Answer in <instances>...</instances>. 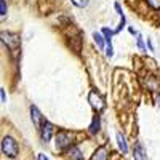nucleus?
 I'll use <instances>...</instances> for the list:
<instances>
[{
    "label": "nucleus",
    "instance_id": "15",
    "mask_svg": "<svg viewBox=\"0 0 160 160\" xmlns=\"http://www.w3.org/2000/svg\"><path fill=\"white\" fill-rule=\"evenodd\" d=\"M0 15H2V18L7 16V2L5 0H0Z\"/></svg>",
    "mask_w": 160,
    "mask_h": 160
},
{
    "label": "nucleus",
    "instance_id": "14",
    "mask_svg": "<svg viewBox=\"0 0 160 160\" xmlns=\"http://www.w3.org/2000/svg\"><path fill=\"white\" fill-rule=\"evenodd\" d=\"M71 2H72L75 7H78V8H85V7L88 5V0H71Z\"/></svg>",
    "mask_w": 160,
    "mask_h": 160
},
{
    "label": "nucleus",
    "instance_id": "6",
    "mask_svg": "<svg viewBox=\"0 0 160 160\" xmlns=\"http://www.w3.org/2000/svg\"><path fill=\"white\" fill-rule=\"evenodd\" d=\"M40 131H42V139H43L45 142H48V141L51 139V135H53V125L48 122V120H45L43 125H42V128H40Z\"/></svg>",
    "mask_w": 160,
    "mask_h": 160
},
{
    "label": "nucleus",
    "instance_id": "13",
    "mask_svg": "<svg viewBox=\"0 0 160 160\" xmlns=\"http://www.w3.org/2000/svg\"><path fill=\"white\" fill-rule=\"evenodd\" d=\"M152 10H160V0H146Z\"/></svg>",
    "mask_w": 160,
    "mask_h": 160
},
{
    "label": "nucleus",
    "instance_id": "2",
    "mask_svg": "<svg viewBox=\"0 0 160 160\" xmlns=\"http://www.w3.org/2000/svg\"><path fill=\"white\" fill-rule=\"evenodd\" d=\"M71 144H72V133L69 131H58V135H56V149L59 151H64V149H71Z\"/></svg>",
    "mask_w": 160,
    "mask_h": 160
},
{
    "label": "nucleus",
    "instance_id": "18",
    "mask_svg": "<svg viewBox=\"0 0 160 160\" xmlns=\"http://www.w3.org/2000/svg\"><path fill=\"white\" fill-rule=\"evenodd\" d=\"M37 160H48V158H47V157H45L43 154H38V157H37Z\"/></svg>",
    "mask_w": 160,
    "mask_h": 160
},
{
    "label": "nucleus",
    "instance_id": "4",
    "mask_svg": "<svg viewBox=\"0 0 160 160\" xmlns=\"http://www.w3.org/2000/svg\"><path fill=\"white\" fill-rule=\"evenodd\" d=\"M88 101H90V104H91V108L95 109L96 112H101L102 109H104V99L98 95L96 91H91L90 93V96H88Z\"/></svg>",
    "mask_w": 160,
    "mask_h": 160
},
{
    "label": "nucleus",
    "instance_id": "8",
    "mask_svg": "<svg viewBox=\"0 0 160 160\" xmlns=\"http://www.w3.org/2000/svg\"><path fill=\"white\" fill-rule=\"evenodd\" d=\"M68 157L71 160H83V154H82V151H80L77 146H72V148L68 151Z\"/></svg>",
    "mask_w": 160,
    "mask_h": 160
},
{
    "label": "nucleus",
    "instance_id": "17",
    "mask_svg": "<svg viewBox=\"0 0 160 160\" xmlns=\"http://www.w3.org/2000/svg\"><path fill=\"white\" fill-rule=\"evenodd\" d=\"M0 98H2V102H7V96H5V90H0Z\"/></svg>",
    "mask_w": 160,
    "mask_h": 160
},
{
    "label": "nucleus",
    "instance_id": "10",
    "mask_svg": "<svg viewBox=\"0 0 160 160\" xmlns=\"http://www.w3.org/2000/svg\"><path fill=\"white\" fill-rule=\"evenodd\" d=\"M108 149L106 148H99L96 152H95V155H93V158L91 160H108Z\"/></svg>",
    "mask_w": 160,
    "mask_h": 160
},
{
    "label": "nucleus",
    "instance_id": "20",
    "mask_svg": "<svg viewBox=\"0 0 160 160\" xmlns=\"http://www.w3.org/2000/svg\"><path fill=\"white\" fill-rule=\"evenodd\" d=\"M158 104H160V96H158Z\"/></svg>",
    "mask_w": 160,
    "mask_h": 160
},
{
    "label": "nucleus",
    "instance_id": "11",
    "mask_svg": "<svg viewBox=\"0 0 160 160\" xmlns=\"http://www.w3.org/2000/svg\"><path fill=\"white\" fill-rule=\"evenodd\" d=\"M117 142H118V148L122 151V154H127L128 148H127V141H125V136L122 133H117Z\"/></svg>",
    "mask_w": 160,
    "mask_h": 160
},
{
    "label": "nucleus",
    "instance_id": "16",
    "mask_svg": "<svg viewBox=\"0 0 160 160\" xmlns=\"http://www.w3.org/2000/svg\"><path fill=\"white\" fill-rule=\"evenodd\" d=\"M136 37H138V47H139V48H141V50H142V51H144V50H146V48H144V43H142V38H141V35H139V34H138V35H136Z\"/></svg>",
    "mask_w": 160,
    "mask_h": 160
},
{
    "label": "nucleus",
    "instance_id": "3",
    "mask_svg": "<svg viewBox=\"0 0 160 160\" xmlns=\"http://www.w3.org/2000/svg\"><path fill=\"white\" fill-rule=\"evenodd\" d=\"M2 42L11 50L15 51L19 47V35L11 34V32H2Z\"/></svg>",
    "mask_w": 160,
    "mask_h": 160
},
{
    "label": "nucleus",
    "instance_id": "19",
    "mask_svg": "<svg viewBox=\"0 0 160 160\" xmlns=\"http://www.w3.org/2000/svg\"><path fill=\"white\" fill-rule=\"evenodd\" d=\"M148 45H149V50H151V51H154V47H152V42H151V40H149V38H148Z\"/></svg>",
    "mask_w": 160,
    "mask_h": 160
},
{
    "label": "nucleus",
    "instance_id": "12",
    "mask_svg": "<svg viewBox=\"0 0 160 160\" xmlns=\"http://www.w3.org/2000/svg\"><path fill=\"white\" fill-rule=\"evenodd\" d=\"M93 38H95V42H96V45H98L99 48H104V38H102L101 34L95 32V34H93Z\"/></svg>",
    "mask_w": 160,
    "mask_h": 160
},
{
    "label": "nucleus",
    "instance_id": "5",
    "mask_svg": "<svg viewBox=\"0 0 160 160\" xmlns=\"http://www.w3.org/2000/svg\"><path fill=\"white\" fill-rule=\"evenodd\" d=\"M31 118H32V122H34V125H35L37 130L42 128V125H43L45 120L42 118V114H40V111H38L37 106H31Z\"/></svg>",
    "mask_w": 160,
    "mask_h": 160
},
{
    "label": "nucleus",
    "instance_id": "9",
    "mask_svg": "<svg viewBox=\"0 0 160 160\" xmlns=\"http://www.w3.org/2000/svg\"><path fill=\"white\" fill-rule=\"evenodd\" d=\"M99 128H101V117L99 115H95L93 117V122H91V125H90V133H98L99 131Z\"/></svg>",
    "mask_w": 160,
    "mask_h": 160
},
{
    "label": "nucleus",
    "instance_id": "1",
    "mask_svg": "<svg viewBox=\"0 0 160 160\" xmlns=\"http://www.w3.org/2000/svg\"><path fill=\"white\" fill-rule=\"evenodd\" d=\"M2 152H3L7 157H10V158H15V157L18 155V152H19L18 144H16V141L13 139L11 136H5V138L2 139Z\"/></svg>",
    "mask_w": 160,
    "mask_h": 160
},
{
    "label": "nucleus",
    "instance_id": "7",
    "mask_svg": "<svg viewBox=\"0 0 160 160\" xmlns=\"http://www.w3.org/2000/svg\"><path fill=\"white\" fill-rule=\"evenodd\" d=\"M133 157L135 160H146V152L141 142H135V149H133Z\"/></svg>",
    "mask_w": 160,
    "mask_h": 160
}]
</instances>
